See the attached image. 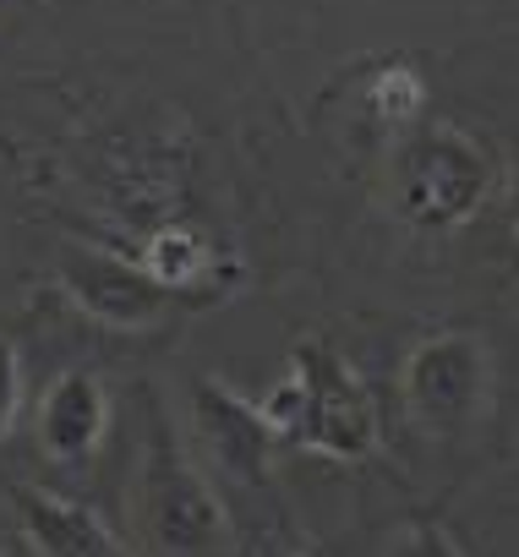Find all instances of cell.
<instances>
[{
	"mask_svg": "<svg viewBox=\"0 0 519 557\" xmlns=\"http://www.w3.org/2000/svg\"><path fill=\"white\" fill-rule=\"evenodd\" d=\"M280 443L312 448L323 459H367L378 454V405L361 372L329 339H296L285 377L257 405Z\"/></svg>",
	"mask_w": 519,
	"mask_h": 557,
	"instance_id": "cell-1",
	"label": "cell"
},
{
	"mask_svg": "<svg viewBox=\"0 0 519 557\" xmlns=\"http://www.w3.org/2000/svg\"><path fill=\"white\" fill-rule=\"evenodd\" d=\"M497 159L481 137L454 121L410 132L394 153V213L421 235H454L497 197Z\"/></svg>",
	"mask_w": 519,
	"mask_h": 557,
	"instance_id": "cell-2",
	"label": "cell"
},
{
	"mask_svg": "<svg viewBox=\"0 0 519 557\" xmlns=\"http://www.w3.org/2000/svg\"><path fill=\"white\" fill-rule=\"evenodd\" d=\"M405 416L427 432H459L492 405V350L465 329H437L410 345L399 367Z\"/></svg>",
	"mask_w": 519,
	"mask_h": 557,
	"instance_id": "cell-3",
	"label": "cell"
},
{
	"mask_svg": "<svg viewBox=\"0 0 519 557\" xmlns=\"http://www.w3.org/2000/svg\"><path fill=\"white\" fill-rule=\"evenodd\" d=\"M137 508H143V530L164 557H219L230 546V513L219 503V492L208 486V475L181 459L170 448V437L159 432L148 459H143V481H137Z\"/></svg>",
	"mask_w": 519,
	"mask_h": 557,
	"instance_id": "cell-4",
	"label": "cell"
},
{
	"mask_svg": "<svg viewBox=\"0 0 519 557\" xmlns=\"http://www.w3.org/2000/svg\"><path fill=\"white\" fill-rule=\"evenodd\" d=\"M55 278H61V290L72 296V307L88 312L104 329H153L175 307V290L153 285L137 257H121V251H104V246H83V240L61 246Z\"/></svg>",
	"mask_w": 519,
	"mask_h": 557,
	"instance_id": "cell-5",
	"label": "cell"
},
{
	"mask_svg": "<svg viewBox=\"0 0 519 557\" xmlns=\"http://www.w3.org/2000/svg\"><path fill=\"white\" fill-rule=\"evenodd\" d=\"M191 421L197 437L219 454V465L240 481H263L269 475V454H274V426L263 421L251 399H240L230 383L219 377H197L191 383Z\"/></svg>",
	"mask_w": 519,
	"mask_h": 557,
	"instance_id": "cell-6",
	"label": "cell"
},
{
	"mask_svg": "<svg viewBox=\"0 0 519 557\" xmlns=\"http://www.w3.org/2000/svg\"><path fill=\"white\" fill-rule=\"evenodd\" d=\"M39 448L55 465H83L110 432V388L88 367H66L39 399Z\"/></svg>",
	"mask_w": 519,
	"mask_h": 557,
	"instance_id": "cell-7",
	"label": "cell"
},
{
	"mask_svg": "<svg viewBox=\"0 0 519 557\" xmlns=\"http://www.w3.org/2000/svg\"><path fill=\"white\" fill-rule=\"evenodd\" d=\"M12 503H17V524L39 557H132L94 508H83L61 492L12 486Z\"/></svg>",
	"mask_w": 519,
	"mask_h": 557,
	"instance_id": "cell-8",
	"label": "cell"
},
{
	"mask_svg": "<svg viewBox=\"0 0 519 557\" xmlns=\"http://www.w3.org/2000/svg\"><path fill=\"white\" fill-rule=\"evenodd\" d=\"M143 273L153 278V285H164V290H191V285H202V278H213V268H219V246L202 235V230H191V224H164V230H153L148 235V246H143Z\"/></svg>",
	"mask_w": 519,
	"mask_h": 557,
	"instance_id": "cell-9",
	"label": "cell"
},
{
	"mask_svg": "<svg viewBox=\"0 0 519 557\" xmlns=\"http://www.w3.org/2000/svg\"><path fill=\"white\" fill-rule=\"evenodd\" d=\"M421 104H427V83H421L416 66L399 61V66L372 72V83H367V115H372L378 126L399 132V126H410V121L421 115Z\"/></svg>",
	"mask_w": 519,
	"mask_h": 557,
	"instance_id": "cell-10",
	"label": "cell"
},
{
	"mask_svg": "<svg viewBox=\"0 0 519 557\" xmlns=\"http://www.w3.org/2000/svg\"><path fill=\"white\" fill-rule=\"evenodd\" d=\"M17 416H23V361L12 339H0V443L12 437Z\"/></svg>",
	"mask_w": 519,
	"mask_h": 557,
	"instance_id": "cell-11",
	"label": "cell"
},
{
	"mask_svg": "<svg viewBox=\"0 0 519 557\" xmlns=\"http://www.w3.org/2000/svg\"><path fill=\"white\" fill-rule=\"evenodd\" d=\"M388 557H465V552H459V541L443 524H410L405 535H394Z\"/></svg>",
	"mask_w": 519,
	"mask_h": 557,
	"instance_id": "cell-12",
	"label": "cell"
},
{
	"mask_svg": "<svg viewBox=\"0 0 519 557\" xmlns=\"http://www.w3.org/2000/svg\"><path fill=\"white\" fill-rule=\"evenodd\" d=\"M263 557H307V552H291V546H274V552H263Z\"/></svg>",
	"mask_w": 519,
	"mask_h": 557,
	"instance_id": "cell-13",
	"label": "cell"
}]
</instances>
